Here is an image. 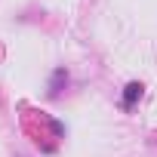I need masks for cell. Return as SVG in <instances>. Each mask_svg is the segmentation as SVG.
<instances>
[{
  "instance_id": "obj_1",
  "label": "cell",
  "mask_w": 157,
  "mask_h": 157,
  "mask_svg": "<svg viewBox=\"0 0 157 157\" xmlns=\"http://www.w3.org/2000/svg\"><path fill=\"white\" fill-rule=\"evenodd\" d=\"M136 99H142V83H129L126 93H123V108H132Z\"/></svg>"
}]
</instances>
